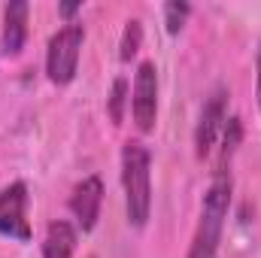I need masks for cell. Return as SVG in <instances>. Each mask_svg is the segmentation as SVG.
Segmentation results:
<instances>
[{
  "label": "cell",
  "mask_w": 261,
  "mask_h": 258,
  "mask_svg": "<svg viewBox=\"0 0 261 258\" xmlns=\"http://www.w3.org/2000/svg\"><path fill=\"white\" fill-rule=\"evenodd\" d=\"M152 155L140 140H128L122 146V189L125 210L134 228H143L152 213Z\"/></svg>",
  "instance_id": "cell-2"
},
{
  "label": "cell",
  "mask_w": 261,
  "mask_h": 258,
  "mask_svg": "<svg viewBox=\"0 0 261 258\" xmlns=\"http://www.w3.org/2000/svg\"><path fill=\"white\" fill-rule=\"evenodd\" d=\"M58 12H61L64 18H70V15H76V12H79V3H61V6H58Z\"/></svg>",
  "instance_id": "cell-14"
},
{
  "label": "cell",
  "mask_w": 261,
  "mask_h": 258,
  "mask_svg": "<svg viewBox=\"0 0 261 258\" xmlns=\"http://www.w3.org/2000/svg\"><path fill=\"white\" fill-rule=\"evenodd\" d=\"M189 15H192V6H189V3H182V0L167 3V6H164V24H167V34H179Z\"/></svg>",
  "instance_id": "cell-11"
},
{
  "label": "cell",
  "mask_w": 261,
  "mask_h": 258,
  "mask_svg": "<svg viewBox=\"0 0 261 258\" xmlns=\"http://www.w3.org/2000/svg\"><path fill=\"white\" fill-rule=\"evenodd\" d=\"M100 203H103V183L100 176H85L73 194H70V213L76 216L82 231H91L100 219Z\"/></svg>",
  "instance_id": "cell-7"
},
{
  "label": "cell",
  "mask_w": 261,
  "mask_h": 258,
  "mask_svg": "<svg viewBox=\"0 0 261 258\" xmlns=\"http://www.w3.org/2000/svg\"><path fill=\"white\" fill-rule=\"evenodd\" d=\"M258 107H261V46H258Z\"/></svg>",
  "instance_id": "cell-15"
},
{
  "label": "cell",
  "mask_w": 261,
  "mask_h": 258,
  "mask_svg": "<svg viewBox=\"0 0 261 258\" xmlns=\"http://www.w3.org/2000/svg\"><path fill=\"white\" fill-rule=\"evenodd\" d=\"M28 186L12 183L0 192V234L28 243L31 240V225H28Z\"/></svg>",
  "instance_id": "cell-5"
},
{
  "label": "cell",
  "mask_w": 261,
  "mask_h": 258,
  "mask_svg": "<svg viewBox=\"0 0 261 258\" xmlns=\"http://www.w3.org/2000/svg\"><path fill=\"white\" fill-rule=\"evenodd\" d=\"M228 88H213V94L206 97L203 110H200V122H197V131H195V155L197 158H206L213 152V143L219 137L222 125L228 122Z\"/></svg>",
  "instance_id": "cell-6"
},
{
  "label": "cell",
  "mask_w": 261,
  "mask_h": 258,
  "mask_svg": "<svg viewBox=\"0 0 261 258\" xmlns=\"http://www.w3.org/2000/svg\"><path fill=\"white\" fill-rule=\"evenodd\" d=\"M140 43H143V24L137 18H130L125 24V34H122V46H119V58L130 61L137 52H140Z\"/></svg>",
  "instance_id": "cell-10"
},
{
  "label": "cell",
  "mask_w": 261,
  "mask_h": 258,
  "mask_svg": "<svg viewBox=\"0 0 261 258\" xmlns=\"http://www.w3.org/2000/svg\"><path fill=\"white\" fill-rule=\"evenodd\" d=\"M82 43H85V31L82 24H64L52 40H49V49H46V73L55 85H70L73 76H76V67H79V52H82Z\"/></svg>",
  "instance_id": "cell-3"
},
{
  "label": "cell",
  "mask_w": 261,
  "mask_h": 258,
  "mask_svg": "<svg viewBox=\"0 0 261 258\" xmlns=\"http://www.w3.org/2000/svg\"><path fill=\"white\" fill-rule=\"evenodd\" d=\"M240 137H243V125H240V119H228V125H225V140H222V158H219V167H225V161H231V155H234Z\"/></svg>",
  "instance_id": "cell-13"
},
{
  "label": "cell",
  "mask_w": 261,
  "mask_h": 258,
  "mask_svg": "<svg viewBox=\"0 0 261 258\" xmlns=\"http://www.w3.org/2000/svg\"><path fill=\"white\" fill-rule=\"evenodd\" d=\"M125 100H128V82L116 79L113 91H110V119H113V125L125 122Z\"/></svg>",
  "instance_id": "cell-12"
},
{
  "label": "cell",
  "mask_w": 261,
  "mask_h": 258,
  "mask_svg": "<svg viewBox=\"0 0 261 258\" xmlns=\"http://www.w3.org/2000/svg\"><path fill=\"white\" fill-rule=\"evenodd\" d=\"M76 249V228L58 219L46 228V240H43V258H73Z\"/></svg>",
  "instance_id": "cell-9"
},
{
  "label": "cell",
  "mask_w": 261,
  "mask_h": 258,
  "mask_svg": "<svg viewBox=\"0 0 261 258\" xmlns=\"http://www.w3.org/2000/svg\"><path fill=\"white\" fill-rule=\"evenodd\" d=\"M28 12H31V6H28L24 0L9 3V6H6V12H3L0 52H3V55H9V58L21 55V49H24V43H28Z\"/></svg>",
  "instance_id": "cell-8"
},
{
  "label": "cell",
  "mask_w": 261,
  "mask_h": 258,
  "mask_svg": "<svg viewBox=\"0 0 261 258\" xmlns=\"http://www.w3.org/2000/svg\"><path fill=\"white\" fill-rule=\"evenodd\" d=\"M130 113H134V122L143 134H149L155 128V119H158V70H155L152 61H143L137 67Z\"/></svg>",
  "instance_id": "cell-4"
},
{
  "label": "cell",
  "mask_w": 261,
  "mask_h": 258,
  "mask_svg": "<svg viewBox=\"0 0 261 258\" xmlns=\"http://www.w3.org/2000/svg\"><path fill=\"white\" fill-rule=\"evenodd\" d=\"M231 170L228 167H216L213 183L203 194L200 203V219H197V231L192 237V249L189 258H213L219 243H222V231H225V219H228V207H231Z\"/></svg>",
  "instance_id": "cell-1"
}]
</instances>
